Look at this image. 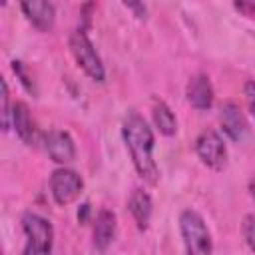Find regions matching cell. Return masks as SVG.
Instances as JSON below:
<instances>
[{
    "mask_svg": "<svg viewBox=\"0 0 255 255\" xmlns=\"http://www.w3.org/2000/svg\"><path fill=\"white\" fill-rule=\"evenodd\" d=\"M22 229L26 233L24 255H50L54 243V229L48 219L38 213L22 215Z\"/></svg>",
    "mask_w": 255,
    "mask_h": 255,
    "instance_id": "cell-3",
    "label": "cell"
},
{
    "mask_svg": "<svg viewBox=\"0 0 255 255\" xmlns=\"http://www.w3.org/2000/svg\"><path fill=\"white\" fill-rule=\"evenodd\" d=\"M195 151H197L199 159H201L207 167H211V169H215V171L223 169L225 163H227V149H225V143H223V139L219 137V133L213 131V129H205V131H201V133L197 135V139H195Z\"/></svg>",
    "mask_w": 255,
    "mask_h": 255,
    "instance_id": "cell-6",
    "label": "cell"
},
{
    "mask_svg": "<svg viewBox=\"0 0 255 255\" xmlns=\"http://www.w3.org/2000/svg\"><path fill=\"white\" fill-rule=\"evenodd\" d=\"M12 68H14V72L18 74V78H20V82L24 84V88L28 90V92H34V84H32V80H30V76L24 72V66H22V62H12Z\"/></svg>",
    "mask_w": 255,
    "mask_h": 255,
    "instance_id": "cell-17",
    "label": "cell"
},
{
    "mask_svg": "<svg viewBox=\"0 0 255 255\" xmlns=\"http://www.w3.org/2000/svg\"><path fill=\"white\" fill-rule=\"evenodd\" d=\"M179 231H181L187 255H211L213 253L211 233H209L203 217L197 211H193V209L181 211V215H179Z\"/></svg>",
    "mask_w": 255,
    "mask_h": 255,
    "instance_id": "cell-2",
    "label": "cell"
},
{
    "mask_svg": "<svg viewBox=\"0 0 255 255\" xmlns=\"http://www.w3.org/2000/svg\"><path fill=\"white\" fill-rule=\"evenodd\" d=\"M241 231H243L245 243H247L249 249L255 253V215H245V217H243Z\"/></svg>",
    "mask_w": 255,
    "mask_h": 255,
    "instance_id": "cell-15",
    "label": "cell"
},
{
    "mask_svg": "<svg viewBox=\"0 0 255 255\" xmlns=\"http://www.w3.org/2000/svg\"><path fill=\"white\" fill-rule=\"evenodd\" d=\"M233 6H235L239 12H243L245 16L255 18V2H235Z\"/></svg>",
    "mask_w": 255,
    "mask_h": 255,
    "instance_id": "cell-19",
    "label": "cell"
},
{
    "mask_svg": "<svg viewBox=\"0 0 255 255\" xmlns=\"http://www.w3.org/2000/svg\"><path fill=\"white\" fill-rule=\"evenodd\" d=\"M245 100H247V106H249L251 114L255 116V82L245 84Z\"/></svg>",
    "mask_w": 255,
    "mask_h": 255,
    "instance_id": "cell-18",
    "label": "cell"
},
{
    "mask_svg": "<svg viewBox=\"0 0 255 255\" xmlns=\"http://www.w3.org/2000/svg\"><path fill=\"white\" fill-rule=\"evenodd\" d=\"M116 213L110 209H100V213L96 215V223H94V247L98 251H106L114 237H116Z\"/></svg>",
    "mask_w": 255,
    "mask_h": 255,
    "instance_id": "cell-11",
    "label": "cell"
},
{
    "mask_svg": "<svg viewBox=\"0 0 255 255\" xmlns=\"http://www.w3.org/2000/svg\"><path fill=\"white\" fill-rule=\"evenodd\" d=\"M46 151H48L50 159L56 163H70L76 157L74 139L70 137V133L60 131V129L50 131L46 135Z\"/></svg>",
    "mask_w": 255,
    "mask_h": 255,
    "instance_id": "cell-7",
    "label": "cell"
},
{
    "mask_svg": "<svg viewBox=\"0 0 255 255\" xmlns=\"http://www.w3.org/2000/svg\"><path fill=\"white\" fill-rule=\"evenodd\" d=\"M249 191H251V195L255 197V175L249 179Z\"/></svg>",
    "mask_w": 255,
    "mask_h": 255,
    "instance_id": "cell-21",
    "label": "cell"
},
{
    "mask_svg": "<svg viewBox=\"0 0 255 255\" xmlns=\"http://www.w3.org/2000/svg\"><path fill=\"white\" fill-rule=\"evenodd\" d=\"M12 126H14V129H16V135H18L24 143L32 145L36 128H34L32 116H30V110H28V106H26L24 102H16V104L12 106Z\"/></svg>",
    "mask_w": 255,
    "mask_h": 255,
    "instance_id": "cell-13",
    "label": "cell"
},
{
    "mask_svg": "<svg viewBox=\"0 0 255 255\" xmlns=\"http://www.w3.org/2000/svg\"><path fill=\"white\" fill-rule=\"evenodd\" d=\"M153 122L163 135H173L177 129V122H175L173 112L161 100H153Z\"/></svg>",
    "mask_w": 255,
    "mask_h": 255,
    "instance_id": "cell-14",
    "label": "cell"
},
{
    "mask_svg": "<svg viewBox=\"0 0 255 255\" xmlns=\"http://www.w3.org/2000/svg\"><path fill=\"white\" fill-rule=\"evenodd\" d=\"M70 50H72V56L76 60V64L96 82H104L106 78V72H104V64L94 48V44L90 42L88 34L84 30H76L72 36H70Z\"/></svg>",
    "mask_w": 255,
    "mask_h": 255,
    "instance_id": "cell-4",
    "label": "cell"
},
{
    "mask_svg": "<svg viewBox=\"0 0 255 255\" xmlns=\"http://www.w3.org/2000/svg\"><path fill=\"white\" fill-rule=\"evenodd\" d=\"M128 209L137 225L139 231H145L151 219V197L143 191V189H133L129 201H128Z\"/></svg>",
    "mask_w": 255,
    "mask_h": 255,
    "instance_id": "cell-12",
    "label": "cell"
},
{
    "mask_svg": "<svg viewBox=\"0 0 255 255\" xmlns=\"http://www.w3.org/2000/svg\"><path fill=\"white\" fill-rule=\"evenodd\" d=\"M187 102L195 110H209L213 104V86L205 74H197L187 82Z\"/></svg>",
    "mask_w": 255,
    "mask_h": 255,
    "instance_id": "cell-8",
    "label": "cell"
},
{
    "mask_svg": "<svg viewBox=\"0 0 255 255\" xmlns=\"http://www.w3.org/2000/svg\"><path fill=\"white\" fill-rule=\"evenodd\" d=\"M24 16L42 32H48L54 26V4L46 0H30L20 4Z\"/></svg>",
    "mask_w": 255,
    "mask_h": 255,
    "instance_id": "cell-10",
    "label": "cell"
},
{
    "mask_svg": "<svg viewBox=\"0 0 255 255\" xmlns=\"http://www.w3.org/2000/svg\"><path fill=\"white\" fill-rule=\"evenodd\" d=\"M0 86H2V129H8L10 128V120H12V112H10V96H8L6 80H2Z\"/></svg>",
    "mask_w": 255,
    "mask_h": 255,
    "instance_id": "cell-16",
    "label": "cell"
},
{
    "mask_svg": "<svg viewBox=\"0 0 255 255\" xmlns=\"http://www.w3.org/2000/svg\"><path fill=\"white\" fill-rule=\"evenodd\" d=\"M122 135L129 149V155H131L137 175L145 183L155 185L159 171H157V165L153 159V133H151V128L147 126V122L137 112H133V110L128 112V116L124 118V124H122Z\"/></svg>",
    "mask_w": 255,
    "mask_h": 255,
    "instance_id": "cell-1",
    "label": "cell"
},
{
    "mask_svg": "<svg viewBox=\"0 0 255 255\" xmlns=\"http://www.w3.org/2000/svg\"><path fill=\"white\" fill-rule=\"evenodd\" d=\"M50 189H52V197L58 205H70L72 201H76L80 197V193L84 189V181L74 169L60 167L50 177Z\"/></svg>",
    "mask_w": 255,
    "mask_h": 255,
    "instance_id": "cell-5",
    "label": "cell"
},
{
    "mask_svg": "<svg viewBox=\"0 0 255 255\" xmlns=\"http://www.w3.org/2000/svg\"><path fill=\"white\" fill-rule=\"evenodd\" d=\"M88 215H90V205L84 203V205L78 209V221H80V223H86V221H88Z\"/></svg>",
    "mask_w": 255,
    "mask_h": 255,
    "instance_id": "cell-20",
    "label": "cell"
},
{
    "mask_svg": "<svg viewBox=\"0 0 255 255\" xmlns=\"http://www.w3.org/2000/svg\"><path fill=\"white\" fill-rule=\"evenodd\" d=\"M219 122H221L223 131H225L233 141L243 139V135L247 133V122H245V116H243V112L239 110V106L233 104V102L223 104L221 114H219Z\"/></svg>",
    "mask_w": 255,
    "mask_h": 255,
    "instance_id": "cell-9",
    "label": "cell"
}]
</instances>
